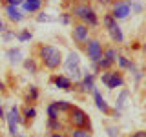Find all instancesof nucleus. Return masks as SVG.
Segmentation results:
<instances>
[{"label":"nucleus","mask_w":146,"mask_h":137,"mask_svg":"<svg viewBox=\"0 0 146 137\" xmlns=\"http://www.w3.org/2000/svg\"><path fill=\"white\" fill-rule=\"evenodd\" d=\"M38 57H40V61H42L44 68H48V70H51V71L57 70L62 64V53H60V49H57L55 46H40Z\"/></svg>","instance_id":"nucleus-1"},{"label":"nucleus","mask_w":146,"mask_h":137,"mask_svg":"<svg viewBox=\"0 0 146 137\" xmlns=\"http://www.w3.org/2000/svg\"><path fill=\"white\" fill-rule=\"evenodd\" d=\"M73 17L79 18V20L84 22V24H88L90 27L99 26V17H97V13H95V9L86 2H80V4H77V6L73 7Z\"/></svg>","instance_id":"nucleus-2"},{"label":"nucleus","mask_w":146,"mask_h":137,"mask_svg":"<svg viewBox=\"0 0 146 137\" xmlns=\"http://www.w3.org/2000/svg\"><path fill=\"white\" fill-rule=\"evenodd\" d=\"M68 122L71 128H90V117L84 110H80L79 106H71V110L68 112Z\"/></svg>","instance_id":"nucleus-3"},{"label":"nucleus","mask_w":146,"mask_h":137,"mask_svg":"<svg viewBox=\"0 0 146 137\" xmlns=\"http://www.w3.org/2000/svg\"><path fill=\"white\" fill-rule=\"evenodd\" d=\"M102 24H104V27L108 29V33H110V37H111V40H113V42L121 44L122 40H124V35H122L121 26L117 24V20L113 18L111 13H106V15L102 17Z\"/></svg>","instance_id":"nucleus-4"},{"label":"nucleus","mask_w":146,"mask_h":137,"mask_svg":"<svg viewBox=\"0 0 146 137\" xmlns=\"http://www.w3.org/2000/svg\"><path fill=\"white\" fill-rule=\"evenodd\" d=\"M64 68H66V71L70 73V79L73 80H80L82 79V73H80V59L79 55L75 51H70L66 57V61H64Z\"/></svg>","instance_id":"nucleus-5"},{"label":"nucleus","mask_w":146,"mask_h":137,"mask_svg":"<svg viewBox=\"0 0 146 137\" xmlns=\"http://www.w3.org/2000/svg\"><path fill=\"white\" fill-rule=\"evenodd\" d=\"M100 80H102V84L106 86L110 90H115V88H122L124 86V77H122L121 71H102V75H100Z\"/></svg>","instance_id":"nucleus-6"},{"label":"nucleus","mask_w":146,"mask_h":137,"mask_svg":"<svg viewBox=\"0 0 146 137\" xmlns=\"http://www.w3.org/2000/svg\"><path fill=\"white\" fill-rule=\"evenodd\" d=\"M84 51L86 55H88V59L91 62H97L100 57H102V53H104V48H102V44H100V40L97 39H88L86 40V44H84Z\"/></svg>","instance_id":"nucleus-7"},{"label":"nucleus","mask_w":146,"mask_h":137,"mask_svg":"<svg viewBox=\"0 0 146 137\" xmlns=\"http://www.w3.org/2000/svg\"><path fill=\"white\" fill-rule=\"evenodd\" d=\"M6 121H7V130H9V134L15 137V135L18 134V122H24V121H22V115H20V110H18L17 106H13V108L6 113Z\"/></svg>","instance_id":"nucleus-8"},{"label":"nucleus","mask_w":146,"mask_h":137,"mask_svg":"<svg viewBox=\"0 0 146 137\" xmlns=\"http://www.w3.org/2000/svg\"><path fill=\"white\" fill-rule=\"evenodd\" d=\"M88 24H84V22H77V24H73V29H71V37L73 40H75L77 44H86V40H88L90 37V29H88Z\"/></svg>","instance_id":"nucleus-9"},{"label":"nucleus","mask_w":146,"mask_h":137,"mask_svg":"<svg viewBox=\"0 0 146 137\" xmlns=\"http://www.w3.org/2000/svg\"><path fill=\"white\" fill-rule=\"evenodd\" d=\"M131 7H130V2H126V0H117V2H113V9H111V15L115 20H122V18H126L130 15Z\"/></svg>","instance_id":"nucleus-10"},{"label":"nucleus","mask_w":146,"mask_h":137,"mask_svg":"<svg viewBox=\"0 0 146 137\" xmlns=\"http://www.w3.org/2000/svg\"><path fill=\"white\" fill-rule=\"evenodd\" d=\"M77 90L80 91H93L95 90V75L93 73H84L82 75V79L79 80V84H77Z\"/></svg>","instance_id":"nucleus-11"},{"label":"nucleus","mask_w":146,"mask_h":137,"mask_svg":"<svg viewBox=\"0 0 146 137\" xmlns=\"http://www.w3.org/2000/svg\"><path fill=\"white\" fill-rule=\"evenodd\" d=\"M51 82L58 90H64V91H71L73 90V82H71L70 77H66V75H53Z\"/></svg>","instance_id":"nucleus-12"},{"label":"nucleus","mask_w":146,"mask_h":137,"mask_svg":"<svg viewBox=\"0 0 146 137\" xmlns=\"http://www.w3.org/2000/svg\"><path fill=\"white\" fill-rule=\"evenodd\" d=\"M93 100H95V106H97L100 112L104 113V115H110V113H111V108H110V104L106 102V100H104L102 93H100L97 88L93 90Z\"/></svg>","instance_id":"nucleus-13"},{"label":"nucleus","mask_w":146,"mask_h":137,"mask_svg":"<svg viewBox=\"0 0 146 137\" xmlns=\"http://www.w3.org/2000/svg\"><path fill=\"white\" fill-rule=\"evenodd\" d=\"M6 17L11 22H22L24 20V13H22L17 6H6Z\"/></svg>","instance_id":"nucleus-14"},{"label":"nucleus","mask_w":146,"mask_h":137,"mask_svg":"<svg viewBox=\"0 0 146 137\" xmlns=\"http://www.w3.org/2000/svg\"><path fill=\"white\" fill-rule=\"evenodd\" d=\"M40 7H42V0H24V4H22V9L26 13H35Z\"/></svg>","instance_id":"nucleus-15"},{"label":"nucleus","mask_w":146,"mask_h":137,"mask_svg":"<svg viewBox=\"0 0 146 137\" xmlns=\"http://www.w3.org/2000/svg\"><path fill=\"white\" fill-rule=\"evenodd\" d=\"M36 117V110L31 108V106H26L24 110H22V121H24L26 126H29V122L33 121V119Z\"/></svg>","instance_id":"nucleus-16"},{"label":"nucleus","mask_w":146,"mask_h":137,"mask_svg":"<svg viewBox=\"0 0 146 137\" xmlns=\"http://www.w3.org/2000/svg\"><path fill=\"white\" fill-rule=\"evenodd\" d=\"M128 95H130V91H128V90H122V91H121V95L117 97V106H115V110H117V112H122V110H124Z\"/></svg>","instance_id":"nucleus-17"},{"label":"nucleus","mask_w":146,"mask_h":137,"mask_svg":"<svg viewBox=\"0 0 146 137\" xmlns=\"http://www.w3.org/2000/svg\"><path fill=\"white\" fill-rule=\"evenodd\" d=\"M6 57L9 59V62H18L22 59V51L18 48H11V49L6 51Z\"/></svg>","instance_id":"nucleus-18"},{"label":"nucleus","mask_w":146,"mask_h":137,"mask_svg":"<svg viewBox=\"0 0 146 137\" xmlns=\"http://www.w3.org/2000/svg\"><path fill=\"white\" fill-rule=\"evenodd\" d=\"M70 137H91V128H73Z\"/></svg>","instance_id":"nucleus-19"},{"label":"nucleus","mask_w":146,"mask_h":137,"mask_svg":"<svg viewBox=\"0 0 146 137\" xmlns=\"http://www.w3.org/2000/svg\"><path fill=\"white\" fill-rule=\"evenodd\" d=\"M53 104H55V108H57L60 113H68L71 110V106H73V104L68 102V100H53Z\"/></svg>","instance_id":"nucleus-20"},{"label":"nucleus","mask_w":146,"mask_h":137,"mask_svg":"<svg viewBox=\"0 0 146 137\" xmlns=\"http://www.w3.org/2000/svg\"><path fill=\"white\" fill-rule=\"evenodd\" d=\"M113 64H115V62H111L110 59L104 57V55H102V57H100L99 61H97V66H99V70H100V71H108V70H111V66H113Z\"/></svg>","instance_id":"nucleus-21"},{"label":"nucleus","mask_w":146,"mask_h":137,"mask_svg":"<svg viewBox=\"0 0 146 137\" xmlns=\"http://www.w3.org/2000/svg\"><path fill=\"white\" fill-rule=\"evenodd\" d=\"M117 64H119V68H121V70H130L131 61L128 57H124V55H117Z\"/></svg>","instance_id":"nucleus-22"},{"label":"nucleus","mask_w":146,"mask_h":137,"mask_svg":"<svg viewBox=\"0 0 146 137\" xmlns=\"http://www.w3.org/2000/svg\"><path fill=\"white\" fill-rule=\"evenodd\" d=\"M17 39L20 40V42H27V40L33 39V33H31L29 29H22L20 33H17Z\"/></svg>","instance_id":"nucleus-23"},{"label":"nucleus","mask_w":146,"mask_h":137,"mask_svg":"<svg viewBox=\"0 0 146 137\" xmlns=\"http://www.w3.org/2000/svg\"><path fill=\"white\" fill-rule=\"evenodd\" d=\"M60 121L58 119H49L48 121V130L49 132H60Z\"/></svg>","instance_id":"nucleus-24"},{"label":"nucleus","mask_w":146,"mask_h":137,"mask_svg":"<svg viewBox=\"0 0 146 137\" xmlns=\"http://www.w3.org/2000/svg\"><path fill=\"white\" fill-rule=\"evenodd\" d=\"M38 99V88L36 86H29V91H27V102H33V100Z\"/></svg>","instance_id":"nucleus-25"},{"label":"nucleus","mask_w":146,"mask_h":137,"mask_svg":"<svg viewBox=\"0 0 146 137\" xmlns=\"http://www.w3.org/2000/svg\"><path fill=\"white\" fill-rule=\"evenodd\" d=\"M104 57H106V59H110V61H111V62H117V51H115V49H113V48H104Z\"/></svg>","instance_id":"nucleus-26"},{"label":"nucleus","mask_w":146,"mask_h":137,"mask_svg":"<svg viewBox=\"0 0 146 137\" xmlns=\"http://www.w3.org/2000/svg\"><path fill=\"white\" fill-rule=\"evenodd\" d=\"M24 68L29 73H36V64H35L33 59H26V61H24Z\"/></svg>","instance_id":"nucleus-27"},{"label":"nucleus","mask_w":146,"mask_h":137,"mask_svg":"<svg viewBox=\"0 0 146 137\" xmlns=\"http://www.w3.org/2000/svg\"><path fill=\"white\" fill-rule=\"evenodd\" d=\"M58 113H60V112H58V110L55 108V104L51 102V104L48 106V117H49V119H58Z\"/></svg>","instance_id":"nucleus-28"},{"label":"nucleus","mask_w":146,"mask_h":137,"mask_svg":"<svg viewBox=\"0 0 146 137\" xmlns=\"http://www.w3.org/2000/svg\"><path fill=\"white\" fill-rule=\"evenodd\" d=\"M53 18L49 17V15H46V13H38L36 15V22H51Z\"/></svg>","instance_id":"nucleus-29"},{"label":"nucleus","mask_w":146,"mask_h":137,"mask_svg":"<svg viewBox=\"0 0 146 137\" xmlns=\"http://www.w3.org/2000/svg\"><path fill=\"white\" fill-rule=\"evenodd\" d=\"M6 2V6H17V7H20L22 4H24V0H4Z\"/></svg>","instance_id":"nucleus-30"},{"label":"nucleus","mask_w":146,"mask_h":137,"mask_svg":"<svg viewBox=\"0 0 146 137\" xmlns=\"http://www.w3.org/2000/svg\"><path fill=\"white\" fill-rule=\"evenodd\" d=\"M130 7H131V11H135V13H141V11H143V6H141L139 2H131Z\"/></svg>","instance_id":"nucleus-31"},{"label":"nucleus","mask_w":146,"mask_h":137,"mask_svg":"<svg viewBox=\"0 0 146 137\" xmlns=\"http://www.w3.org/2000/svg\"><path fill=\"white\" fill-rule=\"evenodd\" d=\"M60 20H62V24H70V22H71V17H70V13H62Z\"/></svg>","instance_id":"nucleus-32"},{"label":"nucleus","mask_w":146,"mask_h":137,"mask_svg":"<svg viewBox=\"0 0 146 137\" xmlns=\"http://www.w3.org/2000/svg\"><path fill=\"white\" fill-rule=\"evenodd\" d=\"M128 137H146V130H137V132H133V134L128 135Z\"/></svg>","instance_id":"nucleus-33"},{"label":"nucleus","mask_w":146,"mask_h":137,"mask_svg":"<svg viewBox=\"0 0 146 137\" xmlns=\"http://www.w3.org/2000/svg\"><path fill=\"white\" fill-rule=\"evenodd\" d=\"M15 33L13 31H4V40H11V39H15Z\"/></svg>","instance_id":"nucleus-34"},{"label":"nucleus","mask_w":146,"mask_h":137,"mask_svg":"<svg viewBox=\"0 0 146 137\" xmlns=\"http://www.w3.org/2000/svg\"><path fill=\"white\" fill-rule=\"evenodd\" d=\"M108 134L111 135V137H115V135L119 134V130H117V128H113V126H110V128H108Z\"/></svg>","instance_id":"nucleus-35"},{"label":"nucleus","mask_w":146,"mask_h":137,"mask_svg":"<svg viewBox=\"0 0 146 137\" xmlns=\"http://www.w3.org/2000/svg\"><path fill=\"white\" fill-rule=\"evenodd\" d=\"M49 137H66V135H64V134H60V132H53V134L49 135Z\"/></svg>","instance_id":"nucleus-36"},{"label":"nucleus","mask_w":146,"mask_h":137,"mask_svg":"<svg viewBox=\"0 0 146 137\" xmlns=\"http://www.w3.org/2000/svg\"><path fill=\"white\" fill-rule=\"evenodd\" d=\"M4 31H6V24L0 20V33H4Z\"/></svg>","instance_id":"nucleus-37"},{"label":"nucleus","mask_w":146,"mask_h":137,"mask_svg":"<svg viewBox=\"0 0 146 137\" xmlns=\"http://www.w3.org/2000/svg\"><path fill=\"white\" fill-rule=\"evenodd\" d=\"M4 117H6V113H4V110H2V106H0V121H2Z\"/></svg>","instance_id":"nucleus-38"},{"label":"nucleus","mask_w":146,"mask_h":137,"mask_svg":"<svg viewBox=\"0 0 146 137\" xmlns=\"http://www.w3.org/2000/svg\"><path fill=\"white\" fill-rule=\"evenodd\" d=\"M99 2H100V4H110L111 0H99Z\"/></svg>","instance_id":"nucleus-39"},{"label":"nucleus","mask_w":146,"mask_h":137,"mask_svg":"<svg viewBox=\"0 0 146 137\" xmlns=\"http://www.w3.org/2000/svg\"><path fill=\"white\" fill-rule=\"evenodd\" d=\"M4 90H6V88H4V82L0 80V91H4Z\"/></svg>","instance_id":"nucleus-40"},{"label":"nucleus","mask_w":146,"mask_h":137,"mask_svg":"<svg viewBox=\"0 0 146 137\" xmlns=\"http://www.w3.org/2000/svg\"><path fill=\"white\" fill-rule=\"evenodd\" d=\"M126 2H130V4H131V2H137V0H126Z\"/></svg>","instance_id":"nucleus-41"},{"label":"nucleus","mask_w":146,"mask_h":137,"mask_svg":"<svg viewBox=\"0 0 146 137\" xmlns=\"http://www.w3.org/2000/svg\"><path fill=\"white\" fill-rule=\"evenodd\" d=\"M15 137H26V135H18V134H17V135H15Z\"/></svg>","instance_id":"nucleus-42"},{"label":"nucleus","mask_w":146,"mask_h":137,"mask_svg":"<svg viewBox=\"0 0 146 137\" xmlns=\"http://www.w3.org/2000/svg\"><path fill=\"white\" fill-rule=\"evenodd\" d=\"M0 137H2V135H0Z\"/></svg>","instance_id":"nucleus-43"}]
</instances>
